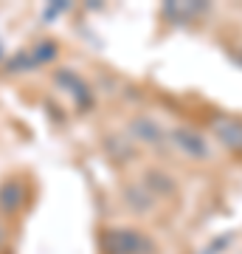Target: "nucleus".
Here are the masks:
<instances>
[{
    "label": "nucleus",
    "instance_id": "obj_6",
    "mask_svg": "<svg viewBox=\"0 0 242 254\" xmlns=\"http://www.w3.org/2000/svg\"><path fill=\"white\" fill-rule=\"evenodd\" d=\"M144 187H146L149 192H155V195H172V192H175L172 178H166V175L158 173V170H152V173L144 175Z\"/></svg>",
    "mask_w": 242,
    "mask_h": 254
},
{
    "label": "nucleus",
    "instance_id": "obj_7",
    "mask_svg": "<svg viewBox=\"0 0 242 254\" xmlns=\"http://www.w3.org/2000/svg\"><path fill=\"white\" fill-rule=\"evenodd\" d=\"M175 141L180 144V150H189L192 155H203L206 153V141L197 136V133H189V130H178L175 133Z\"/></svg>",
    "mask_w": 242,
    "mask_h": 254
},
{
    "label": "nucleus",
    "instance_id": "obj_3",
    "mask_svg": "<svg viewBox=\"0 0 242 254\" xmlns=\"http://www.w3.org/2000/svg\"><path fill=\"white\" fill-rule=\"evenodd\" d=\"M23 184L20 181H6L3 187H0V209L3 212H17L20 206H23Z\"/></svg>",
    "mask_w": 242,
    "mask_h": 254
},
{
    "label": "nucleus",
    "instance_id": "obj_1",
    "mask_svg": "<svg viewBox=\"0 0 242 254\" xmlns=\"http://www.w3.org/2000/svg\"><path fill=\"white\" fill-rule=\"evenodd\" d=\"M104 249L110 254H155V243L135 229H110L104 232Z\"/></svg>",
    "mask_w": 242,
    "mask_h": 254
},
{
    "label": "nucleus",
    "instance_id": "obj_2",
    "mask_svg": "<svg viewBox=\"0 0 242 254\" xmlns=\"http://www.w3.org/2000/svg\"><path fill=\"white\" fill-rule=\"evenodd\" d=\"M214 133H217V138H220L223 144L242 150V122H234V119H217L214 122Z\"/></svg>",
    "mask_w": 242,
    "mask_h": 254
},
{
    "label": "nucleus",
    "instance_id": "obj_4",
    "mask_svg": "<svg viewBox=\"0 0 242 254\" xmlns=\"http://www.w3.org/2000/svg\"><path fill=\"white\" fill-rule=\"evenodd\" d=\"M124 200L130 203V209H141V212H146V209L152 206V192L146 190L144 184H133V187H127L124 190Z\"/></svg>",
    "mask_w": 242,
    "mask_h": 254
},
{
    "label": "nucleus",
    "instance_id": "obj_5",
    "mask_svg": "<svg viewBox=\"0 0 242 254\" xmlns=\"http://www.w3.org/2000/svg\"><path fill=\"white\" fill-rule=\"evenodd\" d=\"M130 127H133V133H135V138H138V141H146V144H158V138H161V127L155 125L152 119H146V116L135 119Z\"/></svg>",
    "mask_w": 242,
    "mask_h": 254
},
{
    "label": "nucleus",
    "instance_id": "obj_8",
    "mask_svg": "<svg viewBox=\"0 0 242 254\" xmlns=\"http://www.w3.org/2000/svg\"><path fill=\"white\" fill-rule=\"evenodd\" d=\"M0 243H3V226H0Z\"/></svg>",
    "mask_w": 242,
    "mask_h": 254
}]
</instances>
